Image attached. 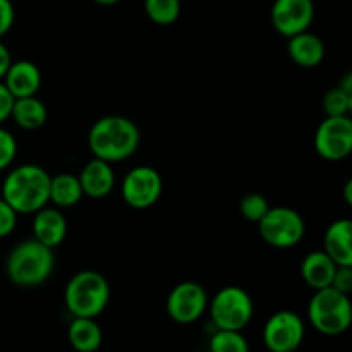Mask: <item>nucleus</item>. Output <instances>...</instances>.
I'll use <instances>...</instances> for the list:
<instances>
[{
    "mask_svg": "<svg viewBox=\"0 0 352 352\" xmlns=\"http://www.w3.org/2000/svg\"><path fill=\"white\" fill-rule=\"evenodd\" d=\"M67 337L76 352H96L103 342V332L95 318L72 320Z\"/></svg>",
    "mask_w": 352,
    "mask_h": 352,
    "instance_id": "nucleus-21",
    "label": "nucleus"
},
{
    "mask_svg": "<svg viewBox=\"0 0 352 352\" xmlns=\"http://www.w3.org/2000/svg\"><path fill=\"white\" fill-rule=\"evenodd\" d=\"M82 189L79 179L71 172L50 175V191H48V203L55 208H72L82 199Z\"/></svg>",
    "mask_w": 352,
    "mask_h": 352,
    "instance_id": "nucleus-19",
    "label": "nucleus"
},
{
    "mask_svg": "<svg viewBox=\"0 0 352 352\" xmlns=\"http://www.w3.org/2000/svg\"><path fill=\"white\" fill-rule=\"evenodd\" d=\"M17 226V213L6 199L0 196V239L10 236Z\"/></svg>",
    "mask_w": 352,
    "mask_h": 352,
    "instance_id": "nucleus-27",
    "label": "nucleus"
},
{
    "mask_svg": "<svg viewBox=\"0 0 352 352\" xmlns=\"http://www.w3.org/2000/svg\"><path fill=\"white\" fill-rule=\"evenodd\" d=\"M308 318L316 332L329 337L342 336L349 330L352 322L349 294L333 287L318 289L308 305Z\"/></svg>",
    "mask_w": 352,
    "mask_h": 352,
    "instance_id": "nucleus-5",
    "label": "nucleus"
},
{
    "mask_svg": "<svg viewBox=\"0 0 352 352\" xmlns=\"http://www.w3.org/2000/svg\"><path fill=\"white\" fill-rule=\"evenodd\" d=\"M17 155V141L10 131L0 126V172L14 164Z\"/></svg>",
    "mask_w": 352,
    "mask_h": 352,
    "instance_id": "nucleus-26",
    "label": "nucleus"
},
{
    "mask_svg": "<svg viewBox=\"0 0 352 352\" xmlns=\"http://www.w3.org/2000/svg\"><path fill=\"white\" fill-rule=\"evenodd\" d=\"M315 19L313 0H275L270 9V21L275 31L284 38L308 31Z\"/></svg>",
    "mask_w": 352,
    "mask_h": 352,
    "instance_id": "nucleus-12",
    "label": "nucleus"
},
{
    "mask_svg": "<svg viewBox=\"0 0 352 352\" xmlns=\"http://www.w3.org/2000/svg\"><path fill=\"white\" fill-rule=\"evenodd\" d=\"M344 196H346L347 205H352V181L346 182V188H344Z\"/></svg>",
    "mask_w": 352,
    "mask_h": 352,
    "instance_id": "nucleus-33",
    "label": "nucleus"
},
{
    "mask_svg": "<svg viewBox=\"0 0 352 352\" xmlns=\"http://www.w3.org/2000/svg\"><path fill=\"white\" fill-rule=\"evenodd\" d=\"M109 301V280L96 270L78 272L65 285V308L74 318H96L105 311Z\"/></svg>",
    "mask_w": 352,
    "mask_h": 352,
    "instance_id": "nucleus-4",
    "label": "nucleus"
},
{
    "mask_svg": "<svg viewBox=\"0 0 352 352\" xmlns=\"http://www.w3.org/2000/svg\"><path fill=\"white\" fill-rule=\"evenodd\" d=\"M122 199L134 210H146L157 205L164 192V179L160 172L148 165L131 168L120 184Z\"/></svg>",
    "mask_w": 352,
    "mask_h": 352,
    "instance_id": "nucleus-8",
    "label": "nucleus"
},
{
    "mask_svg": "<svg viewBox=\"0 0 352 352\" xmlns=\"http://www.w3.org/2000/svg\"><path fill=\"white\" fill-rule=\"evenodd\" d=\"M144 12L151 23L170 26L181 16V0H144Z\"/></svg>",
    "mask_w": 352,
    "mask_h": 352,
    "instance_id": "nucleus-22",
    "label": "nucleus"
},
{
    "mask_svg": "<svg viewBox=\"0 0 352 352\" xmlns=\"http://www.w3.org/2000/svg\"><path fill=\"white\" fill-rule=\"evenodd\" d=\"M141 143L140 127L129 117L110 116L95 120L88 133V146L93 157L117 164L133 157Z\"/></svg>",
    "mask_w": 352,
    "mask_h": 352,
    "instance_id": "nucleus-1",
    "label": "nucleus"
},
{
    "mask_svg": "<svg viewBox=\"0 0 352 352\" xmlns=\"http://www.w3.org/2000/svg\"><path fill=\"white\" fill-rule=\"evenodd\" d=\"M339 265L329 256L323 250L311 251L305 256L301 263V277L308 287L313 291L318 289H325L332 285L333 275Z\"/></svg>",
    "mask_w": 352,
    "mask_h": 352,
    "instance_id": "nucleus-18",
    "label": "nucleus"
},
{
    "mask_svg": "<svg viewBox=\"0 0 352 352\" xmlns=\"http://www.w3.org/2000/svg\"><path fill=\"white\" fill-rule=\"evenodd\" d=\"M33 237L50 250L60 246L67 236V220L60 208L43 206L33 213Z\"/></svg>",
    "mask_w": 352,
    "mask_h": 352,
    "instance_id": "nucleus-14",
    "label": "nucleus"
},
{
    "mask_svg": "<svg viewBox=\"0 0 352 352\" xmlns=\"http://www.w3.org/2000/svg\"><path fill=\"white\" fill-rule=\"evenodd\" d=\"M323 251L339 267H352V222L347 219L336 220L325 230Z\"/></svg>",
    "mask_w": 352,
    "mask_h": 352,
    "instance_id": "nucleus-17",
    "label": "nucleus"
},
{
    "mask_svg": "<svg viewBox=\"0 0 352 352\" xmlns=\"http://www.w3.org/2000/svg\"><path fill=\"white\" fill-rule=\"evenodd\" d=\"M208 311L215 329L243 332L253 320L254 305L243 287L227 285L208 299Z\"/></svg>",
    "mask_w": 352,
    "mask_h": 352,
    "instance_id": "nucleus-6",
    "label": "nucleus"
},
{
    "mask_svg": "<svg viewBox=\"0 0 352 352\" xmlns=\"http://www.w3.org/2000/svg\"><path fill=\"white\" fill-rule=\"evenodd\" d=\"M50 174L36 164L14 167L2 182V198L17 215H33L48 205Z\"/></svg>",
    "mask_w": 352,
    "mask_h": 352,
    "instance_id": "nucleus-2",
    "label": "nucleus"
},
{
    "mask_svg": "<svg viewBox=\"0 0 352 352\" xmlns=\"http://www.w3.org/2000/svg\"><path fill=\"white\" fill-rule=\"evenodd\" d=\"M287 52L289 57L296 65L313 69L322 64L323 58H325L327 48L322 38L308 30L289 38Z\"/></svg>",
    "mask_w": 352,
    "mask_h": 352,
    "instance_id": "nucleus-16",
    "label": "nucleus"
},
{
    "mask_svg": "<svg viewBox=\"0 0 352 352\" xmlns=\"http://www.w3.org/2000/svg\"><path fill=\"white\" fill-rule=\"evenodd\" d=\"M55 268L54 250L34 237L17 243L6 258V274L17 287L31 289L45 284Z\"/></svg>",
    "mask_w": 352,
    "mask_h": 352,
    "instance_id": "nucleus-3",
    "label": "nucleus"
},
{
    "mask_svg": "<svg viewBox=\"0 0 352 352\" xmlns=\"http://www.w3.org/2000/svg\"><path fill=\"white\" fill-rule=\"evenodd\" d=\"M2 82L14 98L34 96L41 88V71L31 60H12Z\"/></svg>",
    "mask_w": 352,
    "mask_h": 352,
    "instance_id": "nucleus-15",
    "label": "nucleus"
},
{
    "mask_svg": "<svg viewBox=\"0 0 352 352\" xmlns=\"http://www.w3.org/2000/svg\"><path fill=\"white\" fill-rule=\"evenodd\" d=\"M14 100L16 98L10 95V91L7 89V86L0 81V126H2L6 120L10 119V112H12Z\"/></svg>",
    "mask_w": 352,
    "mask_h": 352,
    "instance_id": "nucleus-30",
    "label": "nucleus"
},
{
    "mask_svg": "<svg viewBox=\"0 0 352 352\" xmlns=\"http://www.w3.org/2000/svg\"><path fill=\"white\" fill-rule=\"evenodd\" d=\"M260 236L268 246L277 250H291L305 237L306 223L301 213L289 206H270L258 222Z\"/></svg>",
    "mask_w": 352,
    "mask_h": 352,
    "instance_id": "nucleus-7",
    "label": "nucleus"
},
{
    "mask_svg": "<svg viewBox=\"0 0 352 352\" xmlns=\"http://www.w3.org/2000/svg\"><path fill=\"white\" fill-rule=\"evenodd\" d=\"M268 210H270V203L260 192H250V195L243 196L239 201V212L248 222L258 223Z\"/></svg>",
    "mask_w": 352,
    "mask_h": 352,
    "instance_id": "nucleus-25",
    "label": "nucleus"
},
{
    "mask_svg": "<svg viewBox=\"0 0 352 352\" xmlns=\"http://www.w3.org/2000/svg\"><path fill=\"white\" fill-rule=\"evenodd\" d=\"M315 150L329 162H339L349 157L352 151L351 117H325L316 127Z\"/></svg>",
    "mask_w": 352,
    "mask_h": 352,
    "instance_id": "nucleus-11",
    "label": "nucleus"
},
{
    "mask_svg": "<svg viewBox=\"0 0 352 352\" xmlns=\"http://www.w3.org/2000/svg\"><path fill=\"white\" fill-rule=\"evenodd\" d=\"M330 287L337 289L344 294H351L352 291V267H337L336 275Z\"/></svg>",
    "mask_w": 352,
    "mask_h": 352,
    "instance_id": "nucleus-29",
    "label": "nucleus"
},
{
    "mask_svg": "<svg viewBox=\"0 0 352 352\" xmlns=\"http://www.w3.org/2000/svg\"><path fill=\"white\" fill-rule=\"evenodd\" d=\"M10 64H12V55H10L9 47L0 40V81H2L3 76H6L7 69L10 67Z\"/></svg>",
    "mask_w": 352,
    "mask_h": 352,
    "instance_id": "nucleus-31",
    "label": "nucleus"
},
{
    "mask_svg": "<svg viewBox=\"0 0 352 352\" xmlns=\"http://www.w3.org/2000/svg\"><path fill=\"white\" fill-rule=\"evenodd\" d=\"M10 119L24 131H36L45 126L48 119V110L45 103L34 96L16 98L10 112Z\"/></svg>",
    "mask_w": 352,
    "mask_h": 352,
    "instance_id": "nucleus-20",
    "label": "nucleus"
},
{
    "mask_svg": "<svg viewBox=\"0 0 352 352\" xmlns=\"http://www.w3.org/2000/svg\"><path fill=\"white\" fill-rule=\"evenodd\" d=\"M78 179L82 195L93 199L105 198L116 188V172H113L112 164L95 157L86 162L85 167L78 174Z\"/></svg>",
    "mask_w": 352,
    "mask_h": 352,
    "instance_id": "nucleus-13",
    "label": "nucleus"
},
{
    "mask_svg": "<svg viewBox=\"0 0 352 352\" xmlns=\"http://www.w3.org/2000/svg\"><path fill=\"white\" fill-rule=\"evenodd\" d=\"M208 352H250V344L239 330H219L210 337Z\"/></svg>",
    "mask_w": 352,
    "mask_h": 352,
    "instance_id": "nucleus-23",
    "label": "nucleus"
},
{
    "mask_svg": "<svg viewBox=\"0 0 352 352\" xmlns=\"http://www.w3.org/2000/svg\"><path fill=\"white\" fill-rule=\"evenodd\" d=\"M352 110V95L340 89L339 86L330 88L323 96V112L327 117L349 116Z\"/></svg>",
    "mask_w": 352,
    "mask_h": 352,
    "instance_id": "nucleus-24",
    "label": "nucleus"
},
{
    "mask_svg": "<svg viewBox=\"0 0 352 352\" xmlns=\"http://www.w3.org/2000/svg\"><path fill=\"white\" fill-rule=\"evenodd\" d=\"M201 352H208V351H201Z\"/></svg>",
    "mask_w": 352,
    "mask_h": 352,
    "instance_id": "nucleus-35",
    "label": "nucleus"
},
{
    "mask_svg": "<svg viewBox=\"0 0 352 352\" xmlns=\"http://www.w3.org/2000/svg\"><path fill=\"white\" fill-rule=\"evenodd\" d=\"M16 10L10 0H0V40L12 30Z\"/></svg>",
    "mask_w": 352,
    "mask_h": 352,
    "instance_id": "nucleus-28",
    "label": "nucleus"
},
{
    "mask_svg": "<svg viewBox=\"0 0 352 352\" xmlns=\"http://www.w3.org/2000/svg\"><path fill=\"white\" fill-rule=\"evenodd\" d=\"M337 86H339L340 89H344L346 93H351L352 95V72H347V74L342 78V81H340Z\"/></svg>",
    "mask_w": 352,
    "mask_h": 352,
    "instance_id": "nucleus-32",
    "label": "nucleus"
},
{
    "mask_svg": "<svg viewBox=\"0 0 352 352\" xmlns=\"http://www.w3.org/2000/svg\"><path fill=\"white\" fill-rule=\"evenodd\" d=\"M208 294L201 284L186 280L175 285L167 298V315L179 325H191L198 322L208 309Z\"/></svg>",
    "mask_w": 352,
    "mask_h": 352,
    "instance_id": "nucleus-10",
    "label": "nucleus"
},
{
    "mask_svg": "<svg viewBox=\"0 0 352 352\" xmlns=\"http://www.w3.org/2000/svg\"><path fill=\"white\" fill-rule=\"evenodd\" d=\"M306 327L291 309L274 313L263 327V344L270 352H296L305 340Z\"/></svg>",
    "mask_w": 352,
    "mask_h": 352,
    "instance_id": "nucleus-9",
    "label": "nucleus"
},
{
    "mask_svg": "<svg viewBox=\"0 0 352 352\" xmlns=\"http://www.w3.org/2000/svg\"><path fill=\"white\" fill-rule=\"evenodd\" d=\"M95 3H98V6H103V7H110V6H116V3H119L120 0H93Z\"/></svg>",
    "mask_w": 352,
    "mask_h": 352,
    "instance_id": "nucleus-34",
    "label": "nucleus"
}]
</instances>
